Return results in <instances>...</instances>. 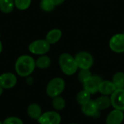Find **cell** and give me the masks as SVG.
<instances>
[{
	"label": "cell",
	"instance_id": "d4e9b609",
	"mask_svg": "<svg viewBox=\"0 0 124 124\" xmlns=\"http://www.w3.org/2000/svg\"><path fill=\"white\" fill-rule=\"evenodd\" d=\"M2 124H24L23 121L17 117H9L4 119Z\"/></svg>",
	"mask_w": 124,
	"mask_h": 124
},
{
	"label": "cell",
	"instance_id": "44dd1931",
	"mask_svg": "<svg viewBox=\"0 0 124 124\" xmlns=\"http://www.w3.org/2000/svg\"><path fill=\"white\" fill-rule=\"evenodd\" d=\"M52 105L54 109H55L56 110H62L65 108L66 102L63 97L60 96H57L56 97L52 98Z\"/></svg>",
	"mask_w": 124,
	"mask_h": 124
},
{
	"label": "cell",
	"instance_id": "d6986e66",
	"mask_svg": "<svg viewBox=\"0 0 124 124\" xmlns=\"http://www.w3.org/2000/svg\"><path fill=\"white\" fill-rule=\"evenodd\" d=\"M76 100L79 105H83L91 100V94L86 90L83 89L77 94Z\"/></svg>",
	"mask_w": 124,
	"mask_h": 124
},
{
	"label": "cell",
	"instance_id": "7a4b0ae2",
	"mask_svg": "<svg viewBox=\"0 0 124 124\" xmlns=\"http://www.w3.org/2000/svg\"><path fill=\"white\" fill-rule=\"evenodd\" d=\"M58 62L62 72L66 76H72L78 70V65L75 57L69 53H62L60 55Z\"/></svg>",
	"mask_w": 124,
	"mask_h": 124
},
{
	"label": "cell",
	"instance_id": "4316f807",
	"mask_svg": "<svg viewBox=\"0 0 124 124\" xmlns=\"http://www.w3.org/2000/svg\"><path fill=\"white\" fill-rule=\"evenodd\" d=\"M3 91H4V89L0 86V97L1 96V94H3Z\"/></svg>",
	"mask_w": 124,
	"mask_h": 124
},
{
	"label": "cell",
	"instance_id": "52a82bcc",
	"mask_svg": "<svg viewBox=\"0 0 124 124\" xmlns=\"http://www.w3.org/2000/svg\"><path fill=\"white\" fill-rule=\"evenodd\" d=\"M102 79L100 76L97 75H92L84 84V89L89 92L91 94H96L99 91L100 84H101Z\"/></svg>",
	"mask_w": 124,
	"mask_h": 124
},
{
	"label": "cell",
	"instance_id": "8fae6325",
	"mask_svg": "<svg viewBox=\"0 0 124 124\" xmlns=\"http://www.w3.org/2000/svg\"><path fill=\"white\" fill-rule=\"evenodd\" d=\"M81 111L84 115L89 117H97L99 113V109L94 102V100H90L86 104L81 105Z\"/></svg>",
	"mask_w": 124,
	"mask_h": 124
},
{
	"label": "cell",
	"instance_id": "6da1fadb",
	"mask_svg": "<svg viewBox=\"0 0 124 124\" xmlns=\"http://www.w3.org/2000/svg\"><path fill=\"white\" fill-rule=\"evenodd\" d=\"M36 60L30 55L20 56L15 64V70L17 74L21 77L29 76L35 70Z\"/></svg>",
	"mask_w": 124,
	"mask_h": 124
},
{
	"label": "cell",
	"instance_id": "ac0fdd59",
	"mask_svg": "<svg viewBox=\"0 0 124 124\" xmlns=\"http://www.w3.org/2000/svg\"><path fill=\"white\" fill-rule=\"evenodd\" d=\"M112 81L116 89H124V73L118 71L115 73L112 78Z\"/></svg>",
	"mask_w": 124,
	"mask_h": 124
},
{
	"label": "cell",
	"instance_id": "277c9868",
	"mask_svg": "<svg viewBox=\"0 0 124 124\" xmlns=\"http://www.w3.org/2000/svg\"><path fill=\"white\" fill-rule=\"evenodd\" d=\"M51 44L46 39H37L28 45V51L33 54L44 55L50 50Z\"/></svg>",
	"mask_w": 124,
	"mask_h": 124
},
{
	"label": "cell",
	"instance_id": "3957f363",
	"mask_svg": "<svg viewBox=\"0 0 124 124\" xmlns=\"http://www.w3.org/2000/svg\"><path fill=\"white\" fill-rule=\"evenodd\" d=\"M65 88V82L64 79L60 77H55L48 83L46 88V92L49 97L54 98L57 96H60Z\"/></svg>",
	"mask_w": 124,
	"mask_h": 124
},
{
	"label": "cell",
	"instance_id": "83f0119b",
	"mask_svg": "<svg viewBox=\"0 0 124 124\" xmlns=\"http://www.w3.org/2000/svg\"><path fill=\"white\" fill-rule=\"evenodd\" d=\"M1 52H2V44H1V41L0 40V54L1 53Z\"/></svg>",
	"mask_w": 124,
	"mask_h": 124
},
{
	"label": "cell",
	"instance_id": "5bb4252c",
	"mask_svg": "<svg viewBox=\"0 0 124 124\" xmlns=\"http://www.w3.org/2000/svg\"><path fill=\"white\" fill-rule=\"evenodd\" d=\"M62 36V32L59 28H54L49 31L46 35V40L50 44H54L58 42Z\"/></svg>",
	"mask_w": 124,
	"mask_h": 124
},
{
	"label": "cell",
	"instance_id": "e0dca14e",
	"mask_svg": "<svg viewBox=\"0 0 124 124\" xmlns=\"http://www.w3.org/2000/svg\"><path fill=\"white\" fill-rule=\"evenodd\" d=\"M52 64V60L51 58L44 54L41 55L36 60V66L41 69H46L48 68Z\"/></svg>",
	"mask_w": 124,
	"mask_h": 124
},
{
	"label": "cell",
	"instance_id": "7402d4cb",
	"mask_svg": "<svg viewBox=\"0 0 124 124\" xmlns=\"http://www.w3.org/2000/svg\"><path fill=\"white\" fill-rule=\"evenodd\" d=\"M40 8L44 12H52L55 5L52 0H41L40 2Z\"/></svg>",
	"mask_w": 124,
	"mask_h": 124
},
{
	"label": "cell",
	"instance_id": "9c48e42d",
	"mask_svg": "<svg viewBox=\"0 0 124 124\" xmlns=\"http://www.w3.org/2000/svg\"><path fill=\"white\" fill-rule=\"evenodd\" d=\"M111 106L114 109L124 110V89H117L110 96Z\"/></svg>",
	"mask_w": 124,
	"mask_h": 124
},
{
	"label": "cell",
	"instance_id": "2e32d148",
	"mask_svg": "<svg viewBox=\"0 0 124 124\" xmlns=\"http://www.w3.org/2000/svg\"><path fill=\"white\" fill-rule=\"evenodd\" d=\"M99 110H104L105 109L109 108L111 106V100L110 96L102 95L97 97L94 100Z\"/></svg>",
	"mask_w": 124,
	"mask_h": 124
},
{
	"label": "cell",
	"instance_id": "8992f818",
	"mask_svg": "<svg viewBox=\"0 0 124 124\" xmlns=\"http://www.w3.org/2000/svg\"><path fill=\"white\" fill-rule=\"evenodd\" d=\"M109 47L115 53H124V33L113 35L109 41Z\"/></svg>",
	"mask_w": 124,
	"mask_h": 124
},
{
	"label": "cell",
	"instance_id": "9a60e30c",
	"mask_svg": "<svg viewBox=\"0 0 124 124\" xmlns=\"http://www.w3.org/2000/svg\"><path fill=\"white\" fill-rule=\"evenodd\" d=\"M28 116L33 120H38L42 114L41 106L36 103L31 104L27 108Z\"/></svg>",
	"mask_w": 124,
	"mask_h": 124
},
{
	"label": "cell",
	"instance_id": "ba28073f",
	"mask_svg": "<svg viewBox=\"0 0 124 124\" xmlns=\"http://www.w3.org/2000/svg\"><path fill=\"white\" fill-rule=\"evenodd\" d=\"M37 121L39 124H60L61 116L56 111H47L43 113Z\"/></svg>",
	"mask_w": 124,
	"mask_h": 124
},
{
	"label": "cell",
	"instance_id": "484cf974",
	"mask_svg": "<svg viewBox=\"0 0 124 124\" xmlns=\"http://www.w3.org/2000/svg\"><path fill=\"white\" fill-rule=\"evenodd\" d=\"M52 1H53L55 6H59L65 1V0H52Z\"/></svg>",
	"mask_w": 124,
	"mask_h": 124
},
{
	"label": "cell",
	"instance_id": "f1b7e54d",
	"mask_svg": "<svg viewBox=\"0 0 124 124\" xmlns=\"http://www.w3.org/2000/svg\"><path fill=\"white\" fill-rule=\"evenodd\" d=\"M0 124H2V122H1V121H0Z\"/></svg>",
	"mask_w": 124,
	"mask_h": 124
},
{
	"label": "cell",
	"instance_id": "4fadbf2b",
	"mask_svg": "<svg viewBox=\"0 0 124 124\" xmlns=\"http://www.w3.org/2000/svg\"><path fill=\"white\" fill-rule=\"evenodd\" d=\"M116 89H117L112 81L102 80L101 84H100L98 92H100L102 95L110 96Z\"/></svg>",
	"mask_w": 124,
	"mask_h": 124
},
{
	"label": "cell",
	"instance_id": "f546056e",
	"mask_svg": "<svg viewBox=\"0 0 124 124\" xmlns=\"http://www.w3.org/2000/svg\"></svg>",
	"mask_w": 124,
	"mask_h": 124
},
{
	"label": "cell",
	"instance_id": "5b68a950",
	"mask_svg": "<svg viewBox=\"0 0 124 124\" xmlns=\"http://www.w3.org/2000/svg\"><path fill=\"white\" fill-rule=\"evenodd\" d=\"M74 57L79 69H90L94 64V57L88 52H80Z\"/></svg>",
	"mask_w": 124,
	"mask_h": 124
},
{
	"label": "cell",
	"instance_id": "7c38bea8",
	"mask_svg": "<svg viewBox=\"0 0 124 124\" xmlns=\"http://www.w3.org/2000/svg\"><path fill=\"white\" fill-rule=\"evenodd\" d=\"M124 120V113L123 111L114 109L107 116L106 124H121Z\"/></svg>",
	"mask_w": 124,
	"mask_h": 124
},
{
	"label": "cell",
	"instance_id": "ffe728a7",
	"mask_svg": "<svg viewBox=\"0 0 124 124\" xmlns=\"http://www.w3.org/2000/svg\"><path fill=\"white\" fill-rule=\"evenodd\" d=\"M15 7L14 0H0V10L5 14L10 13Z\"/></svg>",
	"mask_w": 124,
	"mask_h": 124
},
{
	"label": "cell",
	"instance_id": "30bf717a",
	"mask_svg": "<svg viewBox=\"0 0 124 124\" xmlns=\"http://www.w3.org/2000/svg\"><path fill=\"white\" fill-rule=\"evenodd\" d=\"M17 82V77L12 73L7 72L0 75V86L4 89H9L15 87Z\"/></svg>",
	"mask_w": 124,
	"mask_h": 124
},
{
	"label": "cell",
	"instance_id": "cb8c5ba5",
	"mask_svg": "<svg viewBox=\"0 0 124 124\" xmlns=\"http://www.w3.org/2000/svg\"><path fill=\"white\" fill-rule=\"evenodd\" d=\"M15 7L20 10L27 9L31 4V0H14Z\"/></svg>",
	"mask_w": 124,
	"mask_h": 124
},
{
	"label": "cell",
	"instance_id": "603a6c76",
	"mask_svg": "<svg viewBox=\"0 0 124 124\" xmlns=\"http://www.w3.org/2000/svg\"><path fill=\"white\" fill-rule=\"evenodd\" d=\"M92 75L90 69H80L78 73V79L80 82L84 84L89 77H91Z\"/></svg>",
	"mask_w": 124,
	"mask_h": 124
}]
</instances>
